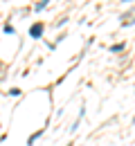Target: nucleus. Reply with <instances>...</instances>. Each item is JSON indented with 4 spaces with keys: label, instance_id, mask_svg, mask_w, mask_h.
Listing matches in <instances>:
<instances>
[{
    "label": "nucleus",
    "instance_id": "nucleus-2",
    "mask_svg": "<svg viewBox=\"0 0 135 146\" xmlns=\"http://www.w3.org/2000/svg\"><path fill=\"white\" fill-rule=\"evenodd\" d=\"M9 94H11V97H18L20 90H18V88H11V90H9Z\"/></svg>",
    "mask_w": 135,
    "mask_h": 146
},
{
    "label": "nucleus",
    "instance_id": "nucleus-1",
    "mask_svg": "<svg viewBox=\"0 0 135 146\" xmlns=\"http://www.w3.org/2000/svg\"><path fill=\"white\" fill-rule=\"evenodd\" d=\"M39 34H41V25H34V27H32V36L36 38Z\"/></svg>",
    "mask_w": 135,
    "mask_h": 146
}]
</instances>
